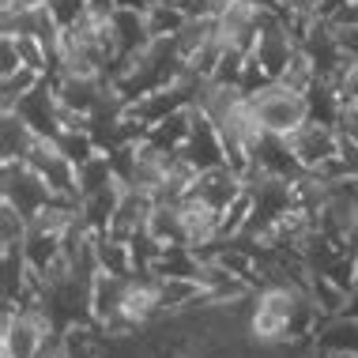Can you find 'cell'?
<instances>
[{
	"instance_id": "1",
	"label": "cell",
	"mask_w": 358,
	"mask_h": 358,
	"mask_svg": "<svg viewBox=\"0 0 358 358\" xmlns=\"http://www.w3.org/2000/svg\"><path fill=\"white\" fill-rule=\"evenodd\" d=\"M245 102H249V110H253L257 124L264 132H272V136H290V132H298L309 117H313L306 94L290 91V87L275 83V80L264 83L260 91H253Z\"/></svg>"
},
{
	"instance_id": "2",
	"label": "cell",
	"mask_w": 358,
	"mask_h": 358,
	"mask_svg": "<svg viewBox=\"0 0 358 358\" xmlns=\"http://www.w3.org/2000/svg\"><path fill=\"white\" fill-rule=\"evenodd\" d=\"M287 143H290V151H294V159H298V166H302V170L324 166L328 159H336V155L343 151L340 129L328 124V121H317V117H309L298 132H290Z\"/></svg>"
},
{
	"instance_id": "3",
	"label": "cell",
	"mask_w": 358,
	"mask_h": 358,
	"mask_svg": "<svg viewBox=\"0 0 358 358\" xmlns=\"http://www.w3.org/2000/svg\"><path fill=\"white\" fill-rule=\"evenodd\" d=\"M222 42L230 50H241V53H253L257 42H260V8L253 0H234L219 19H215Z\"/></svg>"
},
{
	"instance_id": "4",
	"label": "cell",
	"mask_w": 358,
	"mask_h": 358,
	"mask_svg": "<svg viewBox=\"0 0 358 358\" xmlns=\"http://www.w3.org/2000/svg\"><path fill=\"white\" fill-rule=\"evenodd\" d=\"M241 192H245V181H241V173H238L234 166H227V162L200 170L196 185H192V196H200L204 204H211L215 211L230 208V204L241 196Z\"/></svg>"
},
{
	"instance_id": "5",
	"label": "cell",
	"mask_w": 358,
	"mask_h": 358,
	"mask_svg": "<svg viewBox=\"0 0 358 358\" xmlns=\"http://www.w3.org/2000/svg\"><path fill=\"white\" fill-rule=\"evenodd\" d=\"M15 113L23 117L31 129L38 132V136H57L61 132V121H57V113H61V102H57V91L50 83V76H45V83L38 87V91H31L23 102L15 106Z\"/></svg>"
},
{
	"instance_id": "6",
	"label": "cell",
	"mask_w": 358,
	"mask_h": 358,
	"mask_svg": "<svg viewBox=\"0 0 358 358\" xmlns=\"http://www.w3.org/2000/svg\"><path fill=\"white\" fill-rule=\"evenodd\" d=\"M124 290H129V279L110 275V272H99V275H94V283H91V302H87V317H91L94 328H106L113 317H121Z\"/></svg>"
},
{
	"instance_id": "7",
	"label": "cell",
	"mask_w": 358,
	"mask_h": 358,
	"mask_svg": "<svg viewBox=\"0 0 358 358\" xmlns=\"http://www.w3.org/2000/svg\"><path fill=\"white\" fill-rule=\"evenodd\" d=\"M38 140H42V136H38V132H34L23 117H19L15 110L4 113V124H0V159H19V162H27Z\"/></svg>"
},
{
	"instance_id": "8",
	"label": "cell",
	"mask_w": 358,
	"mask_h": 358,
	"mask_svg": "<svg viewBox=\"0 0 358 358\" xmlns=\"http://www.w3.org/2000/svg\"><path fill=\"white\" fill-rule=\"evenodd\" d=\"M148 234L159 241V245H189L178 204H155L151 219H148Z\"/></svg>"
},
{
	"instance_id": "9",
	"label": "cell",
	"mask_w": 358,
	"mask_h": 358,
	"mask_svg": "<svg viewBox=\"0 0 358 358\" xmlns=\"http://www.w3.org/2000/svg\"><path fill=\"white\" fill-rule=\"evenodd\" d=\"M185 8L181 4H148L143 8V27H148L151 42H166V38H173L181 31V23H185Z\"/></svg>"
},
{
	"instance_id": "10",
	"label": "cell",
	"mask_w": 358,
	"mask_h": 358,
	"mask_svg": "<svg viewBox=\"0 0 358 358\" xmlns=\"http://www.w3.org/2000/svg\"><path fill=\"white\" fill-rule=\"evenodd\" d=\"M99 264H102V272L121 275V279L136 275L132 245H129V241H121V238H110V234H99Z\"/></svg>"
},
{
	"instance_id": "11",
	"label": "cell",
	"mask_w": 358,
	"mask_h": 358,
	"mask_svg": "<svg viewBox=\"0 0 358 358\" xmlns=\"http://www.w3.org/2000/svg\"><path fill=\"white\" fill-rule=\"evenodd\" d=\"M211 34H215V19H208V15H189L185 23H181V31L170 38V45H173V53H178L181 61H189V57L196 53Z\"/></svg>"
},
{
	"instance_id": "12",
	"label": "cell",
	"mask_w": 358,
	"mask_h": 358,
	"mask_svg": "<svg viewBox=\"0 0 358 358\" xmlns=\"http://www.w3.org/2000/svg\"><path fill=\"white\" fill-rule=\"evenodd\" d=\"M42 83H45V76L34 72V69H19V72H12V76H0V110L12 113L15 106L23 102L31 91H38Z\"/></svg>"
},
{
	"instance_id": "13",
	"label": "cell",
	"mask_w": 358,
	"mask_h": 358,
	"mask_svg": "<svg viewBox=\"0 0 358 358\" xmlns=\"http://www.w3.org/2000/svg\"><path fill=\"white\" fill-rule=\"evenodd\" d=\"M253 211H257V200H253V192H241V196L234 200L230 208H222L219 211V241H234L245 234V227H249V219H253Z\"/></svg>"
},
{
	"instance_id": "14",
	"label": "cell",
	"mask_w": 358,
	"mask_h": 358,
	"mask_svg": "<svg viewBox=\"0 0 358 358\" xmlns=\"http://www.w3.org/2000/svg\"><path fill=\"white\" fill-rule=\"evenodd\" d=\"M275 83H283V87H290V91H298V94H309L317 83H321V72H317V64L309 61V53L298 45L294 50V57H290V64L283 72H279V80Z\"/></svg>"
},
{
	"instance_id": "15",
	"label": "cell",
	"mask_w": 358,
	"mask_h": 358,
	"mask_svg": "<svg viewBox=\"0 0 358 358\" xmlns=\"http://www.w3.org/2000/svg\"><path fill=\"white\" fill-rule=\"evenodd\" d=\"M227 50H230V45L222 42V34H219V27H215V34H211L185 64L200 76V80H215V72H219V64H222V57H227Z\"/></svg>"
},
{
	"instance_id": "16",
	"label": "cell",
	"mask_w": 358,
	"mask_h": 358,
	"mask_svg": "<svg viewBox=\"0 0 358 358\" xmlns=\"http://www.w3.org/2000/svg\"><path fill=\"white\" fill-rule=\"evenodd\" d=\"M23 238H27V215L15 204L0 200V249L23 245Z\"/></svg>"
},
{
	"instance_id": "17",
	"label": "cell",
	"mask_w": 358,
	"mask_h": 358,
	"mask_svg": "<svg viewBox=\"0 0 358 358\" xmlns=\"http://www.w3.org/2000/svg\"><path fill=\"white\" fill-rule=\"evenodd\" d=\"M23 69V61H19V50H15V38H0V76H12Z\"/></svg>"
},
{
	"instance_id": "18",
	"label": "cell",
	"mask_w": 358,
	"mask_h": 358,
	"mask_svg": "<svg viewBox=\"0 0 358 358\" xmlns=\"http://www.w3.org/2000/svg\"><path fill=\"white\" fill-rule=\"evenodd\" d=\"M336 129H340V136L347 143H355V148H358V106H347V110L340 113V121H336Z\"/></svg>"
},
{
	"instance_id": "19",
	"label": "cell",
	"mask_w": 358,
	"mask_h": 358,
	"mask_svg": "<svg viewBox=\"0 0 358 358\" xmlns=\"http://www.w3.org/2000/svg\"><path fill=\"white\" fill-rule=\"evenodd\" d=\"M332 23H351V27H358V0H347V4L340 8V15H336Z\"/></svg>"
},
{
	"instance_id": "20",
	"label": "cell",
	"mask_w": 358,
	"mask_h": 358,
	"mask_svg": "<svg viewBox=\"0 0 358 358\" xmlns=\"http://www.w3.org/2000/svg\"><path fill=\"white\" fill-rule=\"evenodd\" d=\"M148 4H170V0H143V8H148Z\"/></svg>"
}]
</instances>
